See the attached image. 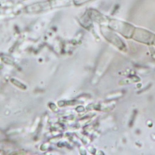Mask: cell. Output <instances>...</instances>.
<instances>
[{
	"mask_svg": "<svg viewBox=\"0 0 155 155\" xmlns=\"http://www.w3.org/2000/svg\"><path fill=\"white\" fill-rule=\"evenodd\" d=\"M102 30L103 35L106 37V39H107L108 41L113 43L119 48H122L124 47V44L122 41L120 40V38L116 35L112 33L109 28L108 29L106 28H102Z\"/></svg>",
	"mask_w": 155,
	"mask_h": 155,
	"instance_id": "obj_3",
	"label": "cell"
},
{
	"mask_svg": "<svg viewBox=\"0 0 155 155\" xmlns=\"http://www.w3.org/2000/svg\"><path fill=\"white\" fill-rule=\"evenodd\" d=\"M155 35L142 28H135L133 38L140 42L146 44H152L154 40Z\"/></svg>",
	"mask_w": 155,
	"mask_h": 155,
	"instance_id": "obj_2",
	"label": "cell"
},
{
	"mask_svg": "<svg viewBox=\"0 0 155 155\" xmlns=\"http://www.w3.org/2000/svg\"><path fill=\"white\" fill-rule=\"evenodd\" d=\"M153 43L155 45V38H154V40H153Z\"/></svg>",
	"mask_w": 155,
	"mask_h": 155,
	"instance_id": "obj_5",
	"label": "cell"
},
{
	"mask_svg": "<svg viewBox=\"0 0 155 155\" xmlns=\"http://www.w3.org/2000/svg\"><path fill=\"white\" fill-rule=\"evenodd\" d=\"M108 26L112 29L118 31L127 38L133 37L135 30L134 27L129 23L117 20H111L109 21Z\"/></svg>",
	"mask_w": 155,
	"mask_h": 155,
	"instance_id": "obj_1",
	"label": "cell"
},
{
	"mask_svg": "<svg viewBox=\"0 0 155 155\" xmlns=\"http://www.w3.org/2000/svg\"><path fill=\"white\" fill-rule=\"evenodd\" d=\"M81 1H82V0H81ZM91 1V0H83L82 1H84V2H86V1Z\"/></svg>",
	"mask_w": 155,
	"mask_h": 155,
	"instance_id": "obj_4",
	"label": "cell"
}]
</instances>
